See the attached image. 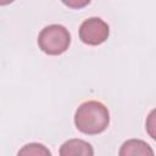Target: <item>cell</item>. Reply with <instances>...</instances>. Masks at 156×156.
<instances>
[{
  "instance_id": "cell-1",
  "label": "cell",
  "mask_w": 156,
  "mask_h": 156,
  "mask_svg": "<svg viewBox=\"0 0 156 156\" xmlns=\"http://www.w3.org/2000/svg\"><path fill=\"white\" fill-rule=\"evenodd\" d=\"M110 123L107 107L95 100H89L79 105L74 113L76 128L88 135H96L106 130Z\"/></svg>"
},
{
  "instance_id": "cell-2",
  "label": "cell",
  "mask_w": 156,
  "mask_h": 156,
  "mask_svg": "<svg viewBox=\"0 0 156 156\" xmlns=\"http://www.w3.org/2000/svg\"><path fill=\"white\" fill-rule=\"evenodd\" d=\"M71 44L68 29L61 24H50L41 29L38 35L39 49L46 55L57 56L63 54Z\"/></svg>"
},
{
  "instance_id": "cell-3",
  "label": "cell",
  "mask_w": 156,
  "mask_h": 156,
  "mask_svg": "<svg viewBox=\"0 0 156 156\" xmlns=\"http://www.w3.org/2000/svg\"><path fill=\"white\" fill-rule=\"evenodd\" d=\"M108 34V24L99 17H90L85 20L79 27V39L87 45H100L107 40Z\"/></svg>"
},
{
  "instance_id": "cell-4",
  "label": "cell",
  "mask_w": 156,
  "mask_h": 156,
  "mask_svg": "<svg viewBox=\"0 0 156 156\" xmlns=\"http://www.w3.org/2000/svg\"><path fill=\"white\" fill-rule=\"evenodd\" d=\"M61 156H93L94 150L91 145L82 139H71L65 141L60 147Z\"/></svg>"
},
{
  "instance_id": "cell-5",
  "label": "cell",
  "mask_w": 156,
  "mask_h": 156,
  "mask_svg": "<svg viewBox=\"0 0 156 156\" xmlns=\"http://www.w3.org/2000/svg\"><path fill=\"white\" fill-rule=\"evenodd\" d=\"M118 154L121 156H129V155H132V156H135V155L154 156V151L150 147V145L139 139H130V140L124 141Z\"/></svg>"
},
{
  "instance_id": "cell-6",
  "label": "cell",
  "mask_w": 156,
  "mask_h": 156,
  "mask_svg": "<svg viewBox=\"0 0 156 156\" xmlns=\"http://www.w3.org/2000/svg\"><path fill=\"white\" fill-rule=\"evenodd\" d=\"M18 155H35V156L45 155V156H50L51 152H50V150L46 149L43 144L30 143V144L24 145V146L18 151Z\"/></svg>"
},
{
  "instance_id": "cell-7",
  "label": "cell",
  "mask_w": 156,
  "mask_h": 156,
  "mask_svg": "<svg viewBox=\"0 0 156 156\" xmlns=\"http://www.w3.org/2000/svg\"><path fill=\"white\" fill-rule=\"evenodd\" d=\"M67 7L69 9H76V10H79V9H83L87 5L90 4L91 0H61Z\"/></svg>"
},
{
  "instance_id": "cell-8",
  "label": "cell",
  "mask_w": 156,
  "mask_h": 156,
  "mask_svg": "<svg viewBox=\"0 0 156 156\" xmlns=\"http://www.w3.org/2000/svg\"><path fill=\"white\" fill-rule=\"evenodd\" d=\"M15 0H0V6H5V5H9L11 2H13Z\"/></svg>"
}]
</instances>
